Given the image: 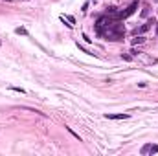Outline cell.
I'll use <instances>...</instances> for the list:
<instances>
[{"instance_id":"30bf717a","label":"cell","mask_w":158,"mask_h":156,"mask_svg":"<svg viewBox=\"0 0 158 156\" xmlns=\"http://www.w3.org/2000/svg\"><path fill=\"white\" fill-rule=\"evenodd\" d=\"M121 57H123L125 61H131V55H127V53H121Z\"/></svg>"},{"instance_id":"5b68a950","label":"cell","mask_w":158,"mask_h":156,"mask_svg":"<svg viewBox=\"0 0 158 156\" xmlns=\"http://www.w3.org/2000/svg\"><path fill=\"white\" fill-rule=\"evenodd\" d=\"M15 33H17V35H28V29H24V28H17Z\"/></svg>"},{"instance_id":"8992f818","label":"cell","mask_w":158,"mask_h":156,"mask_svg":"<svg viewBox=\"0 0 158 156\" xmlns=\"http://www.w3.org/2000/svg\"><path fill=\"white\" fill-rule=\"evenodd\" d=\"M142 17H149V6H145L143 9H142V13H140Z\"/></svg>"},{"instance_id":"4fadbf2b","label":"cell","mask_w":158,"mask_h":156,"mask_svg":"<svg viewBox=\"0 0 158 156\" xmlns=\"http://www.w3.org/2000/svg\"><path fill=\"white\" fill-rule=\"evenodd\" d=\"M0 44H2V42H0Z\"/></svg>"},{"instance_id":"ba28073f","label":"cell","mask_w":158,"mask_h":156,"mask_svg":"<svg viewBox=\"0 0 158 156\" xmlns=\"http://www.w3.org/2000/svg\"><path fill=\"white\" fill-rule=\"evenodd\" d=\"M149 152L153 154V152H158V145H151V149H149Z\"/></svg>"},{"instance_id":"277c9868","label":"cell","mask_w":158,"mask_h":156,"mask_svg":"<svg viewBox=\"0 0 158 156\" xmlns=\"http://www.w3.org/2000/svg\"><path fill=\"white\" fill-rule=\"evenodd\" d=\"M142 42H145L143 37H136V39H132V44H134V46H136V44H142Z\"/></svg>"},{"instance_id":"7c38bea8","label":"cell","mask_w":158,"mask_h":156,"mask_svg":"<svg viewBox=\"0 0 158 156\" xmlns=\"http://www.w3.org/2000/svg\"><path fill=\"white\" fill-rule=\"evenodd\" d=\"M156 35H158V22H156Z\"/></svg>"},{"instance_id":"6da1fadb","label":"cell","mask_w":158,"mask_h":156,"mask_svg":"<svg viewBox=\"0 0 158 156\" xmlns=\"http://www.w3.org/2000/svg\"><path fill=\"white\" fill-rule=\"evenodd\" d=\"M136 8H138V2H132L125 11H121V13H116V20H121V18H127L129 15H132L134 11H136Z\"/></svg>"},{"instance_id":"8fae6325","label":"cell","mask_w":158,"mask_h":156,"mask_svg":"<svg viewBox=\"0 0 158 156\" xmlns=\"http://www.w3.org/2000/svg\"><path fill=\"white\" fill-rule=\"evenodd\" d=\"M77 46H79V50H81V51H85V53H88V50H87L85 46H81V44H77Z\"/></svg>"},{"instance_id":"52a82bcc","label":"cell","mask_w":158,"mask_h":156,"mask_svg":"<svg viewBox=\"0 0 158 156\" xmlns=\"http://www.w3.org/2000/svg\"><path fill=\"white\" fill-rule=\"evenodd\" d=\"M149 149H151V145H143V147H142V154H147Z\"/></svg>"},{"instance_id":"3957f363","label":"cell","mask_w":158,"mask_h":156,"mask_svg":"<svg viewBox=\"0 0 158 156\" xmlns=\"http://www.w3.org/2000/svg\"><path fill=\"white\" fill-rule=\"evenodd\" d=\"M107 120H127L129 114H105Z\"/></svg>"},{"instance_id":"9c48e42d","label":"cell","mask_w":158,"mask_h":156,"mask_svg":"<svg viewBox=\"0 0 158 156\" xmlns=\"http://www.w3.org/2000/svg\"><path fill=\"white\" fill-rule=\"evenodd\" d=\"M11 90H15V92H20V94H24V90H22V88H17V86H11Z\"/></svg>"},{"instance_id":"7a4b0ae2","label":"cell","mask_w":158,"mask_h":156,"mask_svg":"<svg viewBox=\"0 0 158 156\" xmlns=\"http://www.w3.org/2000/svg\"><path fill=\"white\" fill-rule=\"evenodd\" d=\"M153 24H156V20H154V18H149L145 24H142L140 28H136V29H134V35H138V33H145L147 29H151V28H153Z\"/></svg>"}]
</instances>
